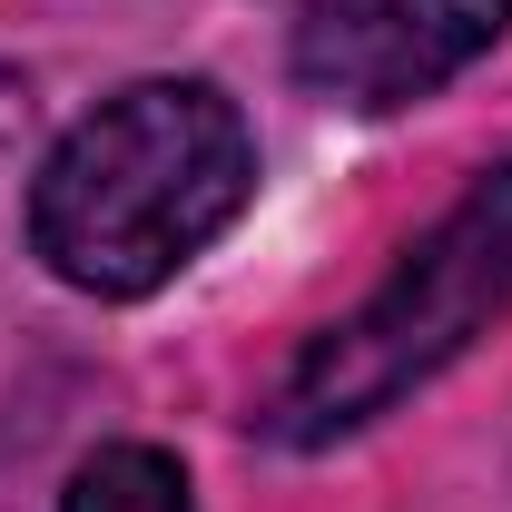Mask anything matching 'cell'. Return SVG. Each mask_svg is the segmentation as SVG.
Here are the masks:
<instances>
[{
    "instance_id": "cell-4",
    "label": "cell",
    "mask_w": 512,
    "mask_h": 512,
    "mask_svg": "<svg viewBox=\"0 0 512 512\" xmlns=\"http://www.w3.org/2000/svg\"><path fill=\"white\" fill-rule=\"evenodd\" d=\"M60 512H197V503H188L178 453H158V444H99L79 473H69Z\"/></svg>"
},
{
    "instance_id": "cell-2",
    "label": "cell",
    "mask_w": 512,
    "mask_h": 512,
    "mask_svg": "<svg viewBox=\"0 0 512 512\" xmlns=\"http://www.w3.org/2000/svg\"><path fill=\"white\" fill-rule=\"evenodd\" d=\"M503 296H512V168H493L355 316L325 325L296 355V375L266 404V434L306 453V444H335V434L375 424L424 375H444L483 335V316H503Z\"/></svg>"
},
{
    "instance_id": "cell-3",
    "label": "cell",
    "mask_w": 512,
    "mask_h": 512,
    "mask_svg": "<svg viewBox=\"0 0 512 512\" xmlns=\"http://www.w3.org/2000/svg\"><path fill=\"white\" fill-rule=\"evenodd\" d=\"M512 0H306L296 79L335 109H404L503 40Z\"/></svg>"
},
{
    "instance_id": "cell-1",
    "label": "cell",
    "mask_w": 512,
    "mask_h": 512,
    "mask_svg": "<svg viewBox=\"0 0 512 512\" xmlns=\"http://www.w3.org/2000/svg\"><path fill=\"white\" fill-rule=\"evenodd\" d=\"M256 188V138L207 79H138L99 99L30 178V247L79 296H148Z\"/></svg>"
}]
</instances>
